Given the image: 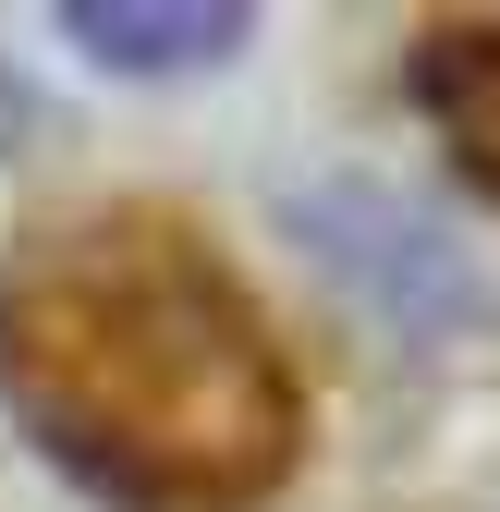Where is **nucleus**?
<instances>
[{
  "instance_id": "f257e3e1",
  "label": "nucleus",
  "mask_w": 500,
  "mask_h": 512,
  "mask_svg": "<svg viewBox=\"0 0 500 512\" xmlns=\"http://www.w3.org/2000/svg\"><path fill=\"white\" fill-rule=\"evenodd\" d=\"M0 403L110 512H257L305 378L183 208H74L0 256Z\"/></svg>"
},
{
  "instance_id": "f03ea898",
  "label": "nucleus",
  "mask_w": 500,
  "mask_h": 512,
  "mask_svg": "<svg viewBox=\"0 0 500 512\" xmlns=\"http://www.w3.org/2000/svg\"><path fill=\"white\" fill-rule=\"evenodd\" d=\"M61 25H74L110 74H183V61H232L244 49L232 0H74Z\"/></svg>"
},
{
  "instance_id": "7ed1b4c3",
  "label": "nucleus",
  "mask_w": 500,
  "mask_h": 512,
  "mask_svg": "<svg viewBox=\"0 0 500 512\" xmlns=\"http://www.w3.org/2000/svg\"><path fill=\"white\" fill-rule=\"evenodd\" d=\"M415 110L452 135V159L500 196V25H440L415 37Z\"/></svg>"
}]
</instances>
